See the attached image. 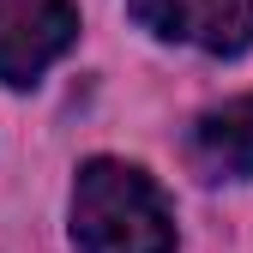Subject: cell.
<instances>
[{
    "instance_id": "1",
    "label": "cell",
    "mask_w": 253,
    "mask_h": 253,
    "mask_svg": "<svg viewBox=\"0 0 253 253\" xmlns=\"http://www.w3.org/2000/svg\"><path fill=\"white\" fill-rule=\"evenodd\" d=\"M73 247L79 253H175V217L145 169L90 157L73 187Z\"/></svg>"
},
{
    "instance_id": "2",
    "label": "cell",
    "mask_w": 253,
    "mask_h": 253,
    "mask_svg": "<svg viewBox=\"0 0 253 253\" xmlns=\"http://www.w3.org/2000/svg\"><path fill=\"white\" fill-rule=\"evenodd\" d=\"M79 37L73 0H0V84H37Z\"/></svg>"
},
{
    "instance_id": "3",
    "label": "cell",
    "mask_w": 253,
    "mask_h": 253,
    "mask_svg": "<svg viewBox=\"0 0 253 253\" xmlns=\"http://www.w3.org/2000/svg\"><path fill=\"white\" fill-rule=\"evenodd\" d=\"M126 12L163 42H193L205 54L253 48V0H126Z\"/></svg>"
},
{
    "instance_id": "4",
    "label": "cell",
    "mask_w": 253,
    "mask_h": 253,
    "mask_svg": "<svg viewBox=\"0 0 253 253\" xmlns=\"http://www.w3.org/2000/svg\"><path fill=\"white\" fill-rule=\"evenodd\" d=\"M193 169L205 181L253 175V97H229L193 121Z\"/></svg>"
}]
</instances>
